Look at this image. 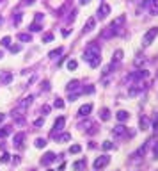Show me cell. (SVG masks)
I'll return each instance as SVG.
<instances>
[{"mask_svg":"<svg viewBox=\"0 0 158 171\" xmlns=\"http://www.w3.org/2000/svg\"><path fill=\"white\" fill-rule=\"evenodd\" d=\"M91 111H93V105H91V103H85V105H82L78 109V116L80 118H84V116H87Z\"/></svg>","mask_w":158,"mask_h":171,"instance_id":"11","label":"cell"},{"mask_svg":"<svg viewBox=\"0 0 158 171\" xmlns=\"http://www.w3.org/2000/svg\"><path fill=\"white\" fill-rule=\"evenodd\" d=\"M18 39H20V41H25V43H27V41H32V36H30V34H18Z\"/></svg>","mask_w":158,"mask_h":171,"instance_id":"22","label":"cell"},{"mask_svg":"<svg viewBox=\"0 0 158 171\" xmlns=\"http://www.w3.org/2000/svg\"><path fill=\"white\" fill-rule=\"evenodd\" d=\"M112 148H114V144H112L110 141H105V142H103V150H112Z\"/></svg>","mask_w":158,"mask_h":171,"instance_id":"33","label":"cell"},{"mask_svg":"<svg viewBox=\"0 0 158 171\" xmlns=\"http://www.w3.org/2000/svg\"><path fill=\"white\" fill-rule=\"evenodd\" d=\"M62 50H64L62 46H59L57 50H52V52L48 54V55H50V57H57V55H60V54H62Z\"/></svg>","mask_w":158,"mask_h":171,"instance_id":"26","label":"cell"},{"mask_svg":"<svg viewBox=\"0 0 158 171\" xmlns=\"http://www.w3.org/2000/svg\"><path fill=\"white\" fill-rule=\"evenodd\" d=\"M41 89H44V91H48V89H50V82H48V80H44V82H41Z\"/></svg>","mask_w":158,"mask_h":171,"instance_id":"34","label":"cell"},{"mask_svg":"<svg viewBox=\"0 0 158 171\" xmlns=\"http://www.w3.org/2000/svg\"><path fill=\"white\" fill-rule=\"evenodd\" d=\"M41 112L48 114V112H50V107H48V105H43V109H41Z\"/></svg>","mask_w":158,"mask_h":171,"instance_id":"39","label":"cell"},{"mask_svg":"<svg viewBox=\"0 0 158 171\" xmlns=\"http://www.w3.org/2000/svg\"><path fill=\"white\" fill-rule=\"evenodd\" d=\"M30 30H32V32H37V30H41V25H39V23H37V21H34V23H32V25H30Z\"/></svg>","mask_w":158,"mask_h":171,"instance_id":"30","label":"cell"},{"mask_svg":"<svg viewBox=\"0 0 158 171\" xmlns=\"http://www.w3.org/2000/svg\"><path fill=\"white\" fill-rule=\"evenodd\" d=\"M9 50H11V52H13V54H18V52H20V46H18V45H15V46H9Z\"/></svg>","mask_w":158,"mask_h":171,"instance_id":"37","label":"cell"},{"mask_svg":"<svg viewBox=\"0 0 158 171\" xmlns=\"http://www.w3.org/2000/svg\"><path fill=\"white\" fill-rule=\"evenodd\" d=\"M23 139H25V134L20 132V134L15 135V139H13V144H15L16 148H23Z\"/></svg>","mask_w":158,"mask_h":171,"instance_id":"9","label":"cell"},{"mask_svg":"<svg viewBox=\"0 0 158 171\" xmlns=\"http://www.w3.org/2000/svg\"><path fill=\"white\" fill-rule=\"evenodd\" d=\"M155 2H158V0H155Z\"/></svg>","mask_w":158,"mask_h":171,"instance_id":"48","label":"cell"},{"mask_svg":"<svg viewBox=\"0 0 158 171\" xmlns=\"http://www.w3.org/2000/svg\"><path fill=\"white\" fill-rule=\"evenodd\" d=\"M110 162V157L108 155H101V157H98L96 160H94V169H101V168H105L107 164Z\"/></svg>","mask_w":158,"mask_h":171,"instance_id":"4","label":"cell"},{"mask_svg":"<svg viewBox=\"0 0 158 171\" xmlns=\"http://www.w3.org/2000/svg\"><path fill=\"white\" fill-rule=\"evenodd\" d=\"M0 162H9V153H2V157H0Z\"/></svg>","mask_w":158,"mask_h":171,"instance_id":"36","label":"cell"},{"mask_svg":"<svg viewBox=\"0 0 158 171\" xmlns=\"http://www.w3.org/2000/svg\"><path fill=\"white\" fill-rule=\"evenodd\" d=\"M94 25H96V18H89L85 21V25H84V32H91L94 28Z\"/></svg>","mask_w":158,"mask_h":171,"instance_id":"13","label":"cell"},{"mask_svg":"<svg viewBox=\"0 0 158 171\" xmlns=\"http://www.w3.org/2000/svg\"><path fill=\"white\" fill-rule=\"evenodd\" d=\"M52 39H53V34H44V36H43V41H44V43H50Z\"/></svg>","mask_w":158,"mask_h":171,"instance_id":"35","label":"cell"},{"mask_svg":"<svg viewBox=\"0 0 158 171\" xmlns=\"http://www.w3.org/2000/svg\"><path fill=\"white\" fill-rule=\"evenodd\" d=\"M115 32H114V28H105V30H103V32H101V37H103V39H108V37H112V36H114Z\"/></svg>","mask_w":158,"mask_h":171,"instance_id":"18","label":"cell"},{"mask_svg":"<svg viewBox=\"0 0 158 171\" xmlns=\"http://www.w3.org/2000/svg\"><path fill=\"white\" fill-rule=\"evenodd\" d=\"M48 171H53V169H48Z\"/></svg>","mask_w":158,"mask_h":171,"instance_id":"47","label":"cell"},{"mask_svg":"<svg viewBox=\"0 0 158 171\" xmlns=\"http://www.w3.org/2000/svg\"><path fill=\"white\" fill-rule=\"evenodd\" d=\"M55 159H57V157H55V153L48 151V153H46V155H44L43 159H41V164H43V166H48V164H52L53 160H55Z\"/></svg>","mask_w":158,"mask_h":171,"instance_id":"10","label":"cell"},{"mask_svg":"<svg viewBox=\"0 0 158 171\" xmlns=\"http://www.w3.org/2000/svg\"><path fill=\"white\" fill-rule=\"evenodd\" d=\"M22 18H23V14H22V13H16L15 16H13V23H15V25H18V23L22 21Z\"/></svg>","mask_w":158,"mask_h":171,"instance_id":"27","label":"cell"},{"mask_svg":"<svg viewBox=\"0 0 158 171\" xmlns=\"http://www.w3.org/2000/svg\"><path fill=\"white\" fill-rule=\"evenodd\" d=\"M69 151H71V153H80V151H82V146H80V144H73L71 148H69Z\"/></svg>","mask_w":158,"mask_h":171,"instance_id":"29","label":"cell"},{"mask_svg":"<svg viewBox=\"0 0 158 171\" xmlns=\"http://www.w3.org/2000/svg\"><path fill=\"white\" fill-rule=\"evenodd\" d=\"M153 128H155V130H158V116H156V120H155V123H153Z\"/></svg>","mask_w":158,"mask_h":171,"instance_id":"41","label":"cell"},{"mask_svg":"<svg viewBox=\"0 0 158 171\" xmlns=\"http://www.w3.org/2000/svg\"><path fill=\"white\" fill-rule=\"evenodd\" d=\"M43 123H44V120H43V118H39V120H36V121H34V125H36V127H41Z\"/></svg>","mask_w":158,"mask_h":171,"instance_id":"38","label":"cell"},{"mask_svg":"<svg viewBox=\"0 0 158 171\" xmlns=\"http://www.w3.org/2000/svg\"><path fill=\"white\" fill-rule=\"evenodd\" d=\"M115 118H117V120H119V121L123 123V121H126V120L130 118V114L126 112V111H119V112L115 114Z\"/></svg>","mask_w":158,"mask_h":171,"instance_id":"17","label":"cell"},{"mask_svg":"<svg viewBox=\"0 0 158 171\" xmlns=\"http://www.w3.org/2000/svg\"><path fill=\"white\" fill-rule=\"evenodd\" d=\"M57 141H69L71 139V134H60V135H55Z\"/></svg>","mask_w":158,"mask_h":171,"instance_id":"23","label":"cell"},{"mask_svg":"<svg viewBox=\"0 0 158 171\" xmlns=\"http://www.w3.org/2000/svg\"><path fill=\"white\" fill-rule=\"evenodd\" d=\"M2 23H4V20H2V18H0V25H2Z\"/></svg>","mask_w":158,"mask_h":171,"instance_id":"46","label":"cell"},{"mask_svg":"<svg viewBox=\"0 0 158 171\" xmlns=\"http://www.w3.org/2000/svg\"><path fill=\"white\" fill-rule=\"evenodd\" d=\"M9 128H11V127H6V128H2V130H0V139H4V137H6V135H7L9 132H11Z\"/></svg>","mask_w":158,"mask_h":171,"instance_id":"31","label":"cell"},{"mask_svg":"<svg viewBox=\"0 0 158 171\" xmlns=\"http://www.w3.org/2000/svg\"><path fill=\"white\" fill-rule=\"evenodd\" d=\"M142 89L144 87L140 84H135V87H130L128 89V94L130 96H135V94H139V93H142Z\"/></svg>","mask_w":158,"mask_h":171,"instance_id":"15","label":"cell"},{"mask_svg":"<svg viewBox=\"0 0 158 171\" xmlns=\"http://www.w3.org/2000/svg\"><path fill=\"white\" fill-rule=\"evenodd\" d=\"M64 123H66V120L62 118V116H60V118H59V120L55 121V123H53V130H52V137H55V135H57L59 132H60V130L64 128Z\"/></svg>","mask_w":158,"mask_h":171,"instance_id":"5","label":"cell"},{"mask_svg":"<svg viewBox=\"0 0 158 171\" xmlns=\"http://www.w3.org/2000/svg\"><path fill=\"white\" fill-rule=\"evenodd\" d=\"M121 59H123V50H115L114 57H112V63H119Z\"/></svg>","mask_w":158,"mask_h":171,"instance_id":"19","label":"cell"},{"mask_svg":"<svg viewBox=\"0 0 158 171\" xmlns=\"http://www.w3.org/2000/svg\"><path fill=\"white\" fill-rule=\"evenodd\" d=\"M124 134H126V127H124V125H117V127L114 128V135H115V137L124 135Z\"/></svg>","mask_w":158,"mask_h":171,"instance_id":"16","label":"cell"},{"mask_svg":"<svg viewBox=\"0 0 158 171\" xmlns=\"http://www.w3.org/2000/svg\"><path fill=\"white\" fill-rule=\"evenodd\" d=\"M66 66H68V70L71 71V70H77V66H78V63H77V61H68V64H66Z\"/></svg>","mask_w":158,"mask_h":171,"instance_id":"25","label":"cell"},{"mask_svg":"<svg viewBox=\"0 0 158 171\" xmlns=\"http://www.w3.org/2000/svg\"><path fill=\"white\" fill-rule=\"evenodd\" d=\"M32 100H34V96H32V94H29V96H27V98H23L22 102H20V103H18V109H27V107L30 105V103H32Z\"/></svg>","mask_w":158,"mask_h":171,"instance_id":"12","label":"cell"},{"mask_svg":"<svg viewBox=\"0 0 158 171\" xmlns=\"http://www.w3.org/2000/svg\"><path fill=\"white\" fill-rule=\"evenodd\" d=\"M4 118H6V116H4V114H0V123H2V121H4Z\"/></svg>","mask_w":158,"mask_h":171,"instance_id":"44","label":"cell"},{"mask_svg":"<svg viewBox=\"0 0 158 171\" xmlns=\"http://www.w3.org/2000/svg\"><path fill=\"white\" fill-rule=\"evenodd\" d=\"M2 57H4V52H0V59H2Z\"/></svg>","mask_w":158,"mask_h":171,"instance_id":"45","label":"cell"},{"mask_svg":"<svg viewBox=\"0 0 158 171\" xmlns=\"http://www.w3.org/2000/svg\"><path fill=\"white\" fill-rule=\"evenodd\" d=\"M85 166H87V160H85V159H82V160H78V162L73 164V169H75V171H82V169H85Z\"/></svg>","mask_w":158,"mask_h":171,"instance_id":"14","label":"cell"},{"mask_svg":"<svg viewBox=\"0 0 158 171\" xmlns=\"http://www.w3.org/2000/svg\"><path fill=\"white\" fill-rule=\"evenodd\" d=\"M44 146H46V139L37 137V139H36V148H44Z\"/></svg>","mask_w":158,"mask_h":171,"instance_id":"21","label":"cell"},{"mask_svg":"<svg viewBox=\"0 0 158 171\" xmlns=\"http://www.w3.org/2000/svg\"><path fill=\"white\" fill-rule=\"evenodd\" d=\"M34 2H36V0H23V4H27V6H32Z\"/></svg>","mask_w":158,"mask_h":171,"instance_id":"40","label":"cell"},{"mask_svg":"<svg viewBox=\"0 0 158 171\" xmlns=\"http://www.w3.org/2000/svg\"><path fill=\"white\" fill-rule=\"evenodd\" d=\"M155 159H158V146H155Z\"/></svg>","mask_w":158,"mask_h":171,"instance_id":"42","label":"cell"},{"mask_svg":"<svg viewBox=\"0 0 158 171\" xmlns=\"http://www.w3.org/2000/svg\"><path fill=\"white\" fill-rule=\"evenodd\" d=\"M84 59L89 63L91 68H98V66H100V63H101V50L94 41L89 43V45L85 46V50H84Z\"/></svg>","mask_w":158,"mask_h":171,"instance_id":"1","label":"cell"},{"mask_svg":"<svg viewBox=\"0 0 158 171\" xmlns=\"http://www.w3.org/2000/svg\"><path fill=\"white\" fill-rule=\"evenodd\" d=\"M124 21H126V16H124V14H121V16H117V18L110 23V28H114V32H117V30H119V27H121Z\"/></svg>","mask_w":158,"mask_h":171,"instance_id":"6","label":"cell"},{"mask_svg":"<svg viewBox=\"0 0 158 171\" xmlns=\"http://www.w3.org/2000/svg\"><path fill=\"white\" fill-rule=\"evenodd\" d=\"M53 107H55V109H62V107H64V102H62L60 98H55V102H53Z\"/></svg>","mask_w":158,"mask_h":171,"instance_id":"28","label":"cell"},{"mask_svg":"<svg viewBox=\"0 0 158 171\" xmlns=\"http://www.w3.org/2000/svg\"><path fill=\"white\" fill-rule=\"evenodd\" d=\"M158 36V27H153V28H149L146 34H144V37H142V43L148 46V45H151L153 43V39Z\"/></svg>","mask_w":158,"mask_h":171,"instance_id":"2","label":"cell"},{"mask_svg":"<svg viewBox=\"0 0 158 171\" xmlns=\"http://www.w3.org/2000/svg\"><path fill=\"white\" fill-rule=\"evenodd\" d=\"M101 120L103 121L110 120V111H108V109H103V111H101Z\"/></svg>","mask_w":158,"mask_h":171,"instance_id":"24","label":"cell"},{"mask_svg":"<svg viewBox=\"0 0 158 171\" xmlns=\"http://www.w3.org/2000/svg\"><path fill=\"white\" fill-rule=\"evenodd\" d=\"M149 127V120L148 118H140V130H148Z\"/></svg>","mask_w":158,"mask_h":171,"instance_id":"20","label":"cell"},{"mask_svg":"<svg viewBox=\"0 0 158 171\" xmlns=\"http://www.w3.org/2000/svg\"><path fill=\"white\" fill-rule=\"evenodd\" d=\"M11 80H13V73H11V71H4V73H0V86H7Z\"/></svg>","mask_w":158,"mask_h":171,"instance_id":"7","label":"cell"},{"mask_svg":"<svg viewBox=\"0 0 158 171\" xmlns=\"http://www.w3.org/2000/svg\"><path fill=\"white\" fill-rule=\"evenodd\" d=\"M108 13H110V6H107V4H101V7L98 9V18H107Z\"/></svg>","mask_w":158,"mask_h":171,"instance_id":"8","label":"cell"},{"mask_svg":"<svg viewBox=\"0 0 158 171\" xmlns=\"http://www.w3.org/2000/svg\"><path fill=\"white\" fill-rule=\"evenodd\" d=\"M91 0H80V4H89Z\"/></svg>","mask_w":158,"mask_h":171,"instance_id":"43","label":"cell"},{"mask_svg":"<svg viewBox=\"0 0 158 171\" xmlns=\"http://www.w3.org/2000/svg\"><path fill=\"white\" fill-rule=\"evenodd\" d=\"M146 77H148V71L146 70H137L135 73L128 75V80L130 82H139V80H144Z\"/></svg>","mask_w":158,"mask_h":171,"instance_id":"3","label":"cell"},{"mask_svg":"<svg viewBox=\"0 0 158 171\" xmlns=\"http://www.w3.org/2000/svg\"><path fill=\"white\" fill-rule=\"evenodd\" d=\"M0 43H2V46H9V45H11V37H9V36H6V37H4Z\"/></svg>","mask_w":158,"mask_h":171,"instance_id":"32","label":"cell"}]
</instances>
